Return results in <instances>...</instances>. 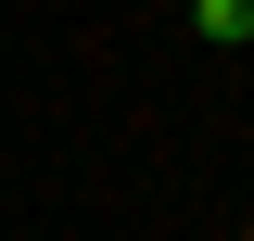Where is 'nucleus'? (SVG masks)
Instances as JSON below:
<instances>
[{
    "mask_svg": "<svg viewBox=\"0 0 254 241\" xmlns=\"http://www.w3.org/2000/svg\"><path fill=\"white\" fill-rule=\"evenodd\" d=\"M190 26H203V38L229 51V38H254V0H190Z\"/></svg>",
    "mask_w": 254,
    "mask_h": 241,
    "instance_id": "1",
    "label": "nucleus"
}]
</instances>
